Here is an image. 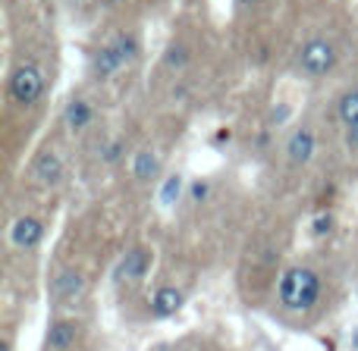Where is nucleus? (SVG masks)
I'll return each mask as SVG.
<instances>
[{
  "label": "nucleus",
  "instance_id": "obj_1",
  "mask_svg": "<svg viewBox=\"0 0 358 351\" xmlns=\"http://www.w3.org/2000/svg\"><path fill=\"white\" fill-rule=\"evenodd\" d=\"M277 298L286 311H296V314H305L317 304L321 298V279L311 267H289V270L280 276L277 285Z\"/></svg>",
  "mask_w": 358,
  "mask_h": 351
},
{
  "label": "nucleus",
  "instance_id": "obj_2",
  "mask_svg": "<svg viewBox=\"0 0 358 351\" xmlns=\"http://www.w3.org/2000/svg\"><path fill=\"white\" fill-rule=\"evenodd\" d=\"M44 91V75L35 63H25V66H16L10 75V98L22 107H31Z\"/></svg>",
  "mask_w": 358,
  "mask_h": 351
},
{
  "label": "nucleus",
  "instance_id": "obj_3",
  "mask_svg": "<svg viewBox=\"0 0 358 351\" xmlns=\"http://www.w3.org/2000/svg\"><path fill=\"white\" fill-rule=\"evenodd\" d=\"M302 69L308 75H327L330 69L336 66V47L327 41V38H311L302 47V57H299Z\"/></svg>",
  "mask_w": 358,
  "mask_h": 351
},
{
  "label": "nucleus",
  "instance_id": "obj_4",
  "mask_svg": "<svg viewBox=\"0 0 358 351\" xmlns=\"http://www.w3.org/2000/svg\"><path fill=\"white\" fill-rule=\"evenodd\" d=\"M148 267H151V251L148 248H132V251H126L123 260L117 264L113 279H117L120 285L123 283H138V279L148 273Z\"/></svg>",
  "mask_w": 358,
  "mask_h": 351
},
{
  "label": "nucleus",
  "instance_id": "obj_5",
  "mask_svg": "<svg viewBox=\"0 0 358 351\" xmlns=\"http://www.w3.org/2000/svg\"><path fill=\"white\" fill-rule=\"evenodd\" d=\"M315 132L308 129V126H302V129H296L289 135V142H286V157H289V163H296V167H302V163H308L311 157H315Z\"/></svg>",
  "mask_w": 358,
  "mask_h": 351
},
{
  "label": "nucleus",
  "instance_id": "obj_6",
  "mask_svg": "<svg viewBox=\"0 0 358 351\" xmlns=\"http://www.w3.org/2000/svg\"><path fill=\"white\" fill-rule=\"evenodd\" d=\"M41 239H44V226L35 216H19L10 229V241L16 248H35Z\"/></svg>",
  "mask_w": 358,
  "mask_h": 351
},
{
  "label": "nucleus",
  "instance_id": "obj_7",
  "mask_svg": "<svg viewBox=\"0 0 358 351\" xmlns=\"http://www.w3.org/2000/svg\"><path fill=\"white\" fill-rule=\"evenodd\" d=\"M182 301H185V295L176 289V285H161V289L151 295V314L155 317H173L179 314V308H182Z\"/></svg>",
  "mask_w": 358,
  "mask_h": 351
},
{
  "label": "nucleus",
  "instance_id": "obj_8",
  "mask_svg": "<svg viewBox=\"0 0 358 351\" xmlns=\"http://www.w3.org/2000/svg\"><path fill=\"white\" fill-rule=\"evenodd\" d=\"M50 292H54V298H60V301H73V298H79L82 292H85V279L76 270H60L57 279L50 283Z\"/></svg>",
  "mask_w": 358,
  "mask_h": 351
},
{
  "label": "nucleus",
  "instance_id": "obj_9",
  "mask_svg": "<svg viewBox=\"0 0 358 351\" xmlns=\"http://www.w3.org/2000/svg\"><path fill=\"white\" fill-rule=\"evenodd\" d=\"M31 173H35V179L41 185H57L63 179V160L54 154V151H44V154L35 160Z\"/></svg>",
  "mask_w": 358,
  "mask_h": 351
},
{
  "label": "nucleus",
  "instance_id": "obj_10",
  "mask_svg": "<svg viewBox=\"0 0 358 351\" xmlns=\"http://www.w3.org/2000/svg\"><path fill=\"white\" fill-rule=\"evenodd\" d=\"M76 336H79L76 323H69V320H57V323H50V329H48V348H54V351H66V348H73Z\"/></svg>",
  "mask_w": 358,
  "mask_h": 351
},
{
  "label": "nucleus",
  "instance_id": "obj_11",
  "mask_svg": "<svg viewBox=\"0 0 358 351\" xmlns=\"http://www.w3.org/2000/svg\"><path fill=\"white\" fill-rule=\"evenodd\" d=\"M92 69H94V75H98V79H110V75H117L120 69H123V63H120L117 50H113L110 44H107V47L94 50V57H92Z\"/></svg>",
  "mask_w": 358,
  "mask_h": 351
},
{
  "label": "nucleus",
  "instance_id": "obj_12",
  "mask_svg": "<svg viewBox=\"0 0 358 351\" xmlns=\"http://www.w3.org/2000/svg\"><path fill=\"white\" fill-rule=\"evenodd\" d=\"M63 123H66L73 132L85 129V126L92 123V107H88L82 98H73V100L66 104V110H63Z\"/></svg>",
  "mask_w": 358,
  "mask_h": 351
},
{
  "label": "nucleus",
  "instance_id": "obj_13",
  "mask_svg": "<svg viewBox=\"0 0 358 351\" xmlns=\"http://www.w3.org/2000/svg\"><path fill=\"white\" fill-rule=\"evenodd\" d=\"M336 117H340V123L346 126V129H352L358 123V88L352 91H346L340 98V104H336Z\"/></svg>",
  "mask_w": 358,
  "mask_h": 351
},
{
  "label": "nucleus",
  "instance_id": "obj_14",
  "mask_svg": "<svg viewBox=\"0 0 358 351\" xmlns=\"http://www.w3.org/2000/svg\"><path fill=\"white\" fill-rule=\"evenodd\" d=\"M157 170H161V160H157L151 151H142V154H136V160H132V173H136V179H142V182L155 179Z\"/></svg>",
  "mask_w": 358,
  "mask_h": 351
},
{
  "label": "nucleus",
  "instance_id": "obj_15",
  "mask_svg": "<svg viewBox=\"0 0 358 351\" xmlns=\"http://www.w3.org/2000/svg\"><path fill=\"white\" fill-rule=\"evenodd\" d=\"M110 47L117 50V57H120V63H123V66H129V63L138 60V41L132 35H117V41H113Z\"/></svg>",
  "mask_w": 358,
  "mask_h": 351
},
{
  "label": "nucleus",
  "instance_id": "obj_16",
  "mask_svg": "<svg viewBox=\"0 0 358 351\" xmlns=\"http://www.w3.org/2000/svg\"><path fill=\"white\" fill-rule=\"evenodd\" d=\"M179 191H182V176H170L167 182H164V188H161V201L164 204H173L179 197Z\"/></svg>",
  "mask_w": 358,
  "mask_h": 351
},
{
  "label": "nucleus",
  "instance_id": "obj_17",
  "mask_svg": "<svg viewBox=\"0 0 358 351\" xmlns=\"http://www.w3.org/2000/svg\"><path fill=\"white\" fill-rule=\"evenodd\" d=\"M185 60H189V54H185L182 44H170V50H167V57H164V63H167L170 69H182Z\"/></svg>",
  "mask_w": 358,
  "mask_h": 351
},
{
  "label": "nucleus",
  "instance_id": "obj_18",
  "mask_svg": "<svg viewBox=\"0 0 358 351\" xmlns=\"http://www.w3.org/2000/svg\"><path fill=\"white\" fill-rule=\"evenodd\" d=\"M330 229H334V216H330V214H317L315 223H311V232H315V235H327Z\"/></svg>",
  "mask_w": 358,
  "mask_h": 351
},
{
  "label": "nucleus",
  "instance_id": "obj_19",
  "mask_svg": "<svg viewBox=\"0 0 358 351\" xmlns=\"http://www.w3.org/2000/svg\"><path fill=\"white\" fill-rule=\"evenodd\" d=\"M189 195H192V201H204V197L210 195V185L208 182H192Z\"/></svg>",
  "mask_w": 358,
  "mask_h": 351
},
{
  "label": "nucleus",
  "instance_id": "obj_20",
  "mask_svg": "<svg viewBox=\"0 0 358 351\" xmlns=\"http://www.w3.org/2000/svg\"><path fill=\"white\" fill-rule=\"evenodd\" d=\"M289 113H292V107H289V104H280V107H277V110H273V113H271V123H273V126L286 123V119H289Z\"/></svg>",
  "mask_w": 358,
  "mask_h": 351
},
{
  "label": "nucleus",
  "instance_id": "obj_21",
  "mask_svg": "<svg viewBox=\"0 0 358 351\" xmlns=\"http://www.w3.org/2000/svg\"><path fill=\"white\" fill-rule=\"evenodd\" d=\"M346 148L349 151H358V123L352 126V129H346Z\"/></svg>",
  "mask_w": 358,
  "mask_h": 351
},
{
  "label": "nucleus",
  "instance_id": "obj_22",
  "mask_svg": "<svg viewBox=\"0 0 358 351\" xmlns=\"http://www.w3.org/2000/svg\"><path fill=\"white\" fill-rule=\"evenodd\" d=\"M120 154H123V144H120V142H113L110 144V148H107V154H104V160H120Z\"/></svg>",
  "mask_w": 358,
  "mask_h": 351
},
{
  "label": "nucleus",
  "instance_id": "obj_23",
  "mask_svg": "<svg viewBox=\"0 0 358 351\" xmlns=\"http://www.w3.org/2000/svg\"><path fill=\"white\" fill-rule=\"evenodd\" d=\"M214 142H217V144L229 142V129H220V132H217V135H214Z\"/></svg>",
  "mask_w": 358,
  "mask_h": 351
},
{
  "label": "nucleus",
  "instance_id": "obj_24",
  "mask_svg": "<svg viewBox=\"0 0 358 351\" xmlns=\"http://www.w3.org/2000/svg\"><path fill=\"white\" fill-rule=\"evenodd\" d=\"M352 348L358 351V329H355V336H352Z\"/></svg>",
  "mask_w": 358,
  "mask_h": 351
},
{
  "label": "nucleus",
  "instance_id": "obj_25",
  "mask_svg": "<svg viewBox=\"0 0 358 351\" xmlns=\"http://www.w3.org/2000/svg\"><path fill=\"white\" fill-rule=\"evenodd\" d=\"M236 3H242V6H248V3H258V0H236Z\"/></svg>",
  "mask_w": 358,
  "mask_h": 351
}]
</instances>
